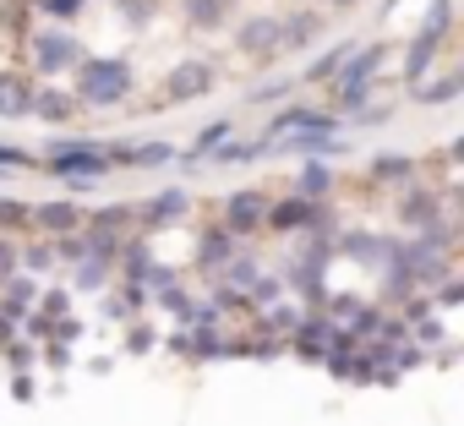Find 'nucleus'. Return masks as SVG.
Here are the masks:
<instances>
[{
    "label": "nucleus",
    "mask_w": 464,
    "mask_h": 426,
    "mask_svg": "<svg viewBox=\"0 0 464 426\" xmlns=\"http://www.w3.org/2000/svg\"><path fill=\"white\" fill-rule=\"evenodd\" d=\"M126 93H131L126 61H77V99L82 104H115Z\"/></svg>",
    "instance_id": "1"
},
{
    "label": "nucleus",
    "mask_w": 464,
    "mask_h": 426,
    "mask_svg": "<svg viewBox=\"0 0 464 426\" xmlns=\"http://www.w3.org/2000/svg\"><path fill=\"white\" fill-rule=\"evenodd\" d=\"M50 169L55 175H82V180H99L104 169H110V148H99V142H55L50 148Z\"/></svg>",
    "instance_id": "2"
},
{
    "label": "nucleus",
    "mask_w": 464,
    "mask_h": 426,
    "mask_svg": "<svg viewBox=\"0 0 464 426\" xmlns=\"http://www.w3.org/2000/svg\"><path fill=\"white\" fill-rule=\"evenodd\" d=\"M77 61H82V50H77L72 34H39V39H34V66H39V72L55 77V72H72Z\"/></svg>",
    "instance_id": "3"
},
{
    "label": "nucleus",
    "mask_w": 464,
    "mask_h": 426,
    "mask_svg": "<svg viewBox=\"0 0 464 426\" xmlns=\"http://www.w3.org/2000/svg\"><path fill=\"white\" fill-rule=\"evenodd\" d=\"M208 88H213V66H202V61H186V66H175V77H169V88H164V104L197 99V93H208Z\"/></svg>",
    "instance_id": "4"
},
{
    "label": "nucleus",
    "mask_w": 464,
    "mask_h": 426,
    "mask_svg": "<svg viewBox=\"0 0 464 426\" xmlns=\"http://www.w3.org/2000/svg\"><path fill=\"white\" fill-rule=\"evenodd\" d=\"M224 213H229V230H252L263 219V197L257 191H236V197L224 202Z\"/></svg>",
    "instance_id": "5"
},
{
    "label": "nucleus",
    "mask_w": 464,
    "mask_h": 426,
    "mask_svg": "<svg viewBox=\"0 0 464 426\" xmlns=\"http://www.w3.org/2000/svg\"><path fill=\"white\" fill-rule=\"evenodd\" d=\"M28 110H34V82L0 77V115H28Z\"/></svg>",
    "instance_id": "6"
},
{
    "label": "nucleus",
    "mask_w": 464,
    "mask_h": 426,
    "mask_svg": "<svg viewBox=\"0 0 464 426\" xmlns=\"http://www.w3.org/2000/svg\"><path fill=\"white\" fill-rule=\"evenodd\" d=\"M279 44V23L274 17H252L246 28H241V50H252V55H268Z\"/></svg>",
    "instance_id": "7"
},
{
    "label": "nucleus",
    "mask_w": 464,
    "mask_h": 426,
    "mask_svg": "<svg viewBox=\"0 0 464 426\" xmlns=\"http://www.w3.org/2000/svg\"><path fill=\"white\" fill-rule=\"evenodd\" d=\"M317 219V208L306 202V197H285V202H274V225L279 230H301V225H312Z\"/></svg>",
    "instance_id": "8"
},
{
    "label": "nucleus",
    "mask_w": 464,
    "mask_h": 426,
    "mask_svg": "<svg viewBox=\"0 0 464 426\" xmlns=\"http://www.w3.org/2000/svg\"><path fill=\"white\" fill-rule=\"evenodd\" d=\"M186 17L191 23H218L224 17V0H186Z\"/></svg>",
    "instance_id": "9"
},
{
    "label": "nucleus",
    "mask_w": 464,
    "mask_h": 426,
    "mask_svg": "<svg viewBox=\"0 0 464 426\" xmlns=\"http://www.w3.org/2000/svg\"><path fill=\"white\" fill-rule=\"evenodd\" d=\"M44 213V225L50 230H66V225H77V208H66V202H55V208H39Z\"/></svg>",
    "instance_id": "10"
},
{
    "label": "nucleus",
    "mask_w": 464,
    "mask_h": 426,
    "mask_svg": "<svg viewBox=\"0 0 464 426\" xmlns=\"http://www.w3.org/2000/svg\"><path fill=\"white\" fill-rule=\"evenodd\" d=\"M175 208H186V197H180V191H169V197H153V202H148L153 219H175Z\"/></svg>",
    "instance_id": "11"
},
{
    "label": "nucleus",
    "mask_w": 464,
    "mask_h": 426,
    "mask_svg": "<svg viewBox=\"0 0 464 426\" xmlns=\"http://www.w3.org/2000/svg\"><path fill=\"white\" fill-rule=\"evenodd\" d=\"M410 169V159H372V175H382V180H399Z\"/></svg>",
    "instance_id": "12"
},
{
    "label": "nucleus",
    "mask_w": 464,
    "mask_h": 426,
    "mask_svg": "<svg viewBox=\"0 0 464 426\" xmlns=\"http://www.w3.org/2000/svg\"><path fill=\"white\" fill-rule=\"evenodd\" d=\"M328 180H334V169H323V164H312V169L301 175V191H328Z\"/></svg>",
    "instance_id": "13"
},
{
    "label": "nucleus",
    "mask_w": 464,
    "mask_h": 426,
    "mask_svg": "<svg viewBox=\"0 0 464 426\" xmlns=\"http://www.w3.org/2000/svg\"><path fill=\"white\" fill-rule=\"evenodd\" d=\"M82 6H88V0H44V12H50V17H77Z\"/></svg>",
    "instance_id": "14"
},
{
    "label": "nucleus",
    "mask_w": 464,
    "mask_h": 426,
    "mask_svg": "<svg viewBox=\"0 0 464 426\" xmlns=\"http://www.w3.org/2000/svg\"><path fill=\"white\" fill-rule=\"evenodd\" d=\"M23 219H28L23 202H0V225H23Z\"/></svg>",
    "instance_id": "15"
},
{
    "label": "nucleus",
    "mask_w": 464,
    "mask_h": 426,
    "mask_svg": "<svg viewBox=\"0 0 464 426\" xmlns=\"http://www.w3.org/2000/svg\"><path fill=\"white\" fill-rule=\"evenodd\" d=\"M0 164H6V169H17V164H34L23 148H6V142H0Z\"/></svg>",
    "instance_id": "16"
},
{
    "label": "nucleus",
    "mask_w": 464,
    "mask_h": 426,
    "mask_svg": "<svg viewBox=\"0 0 464 426\" xmlns=\"http://www.w3.org/2000/svg\"><path fill=\"white\" fill-rule=\"evenodd\" d=\"M0 274H12V247L0 241Z\"/></svg>",
    "instance_id": "17"
},
{
    "label": "nucleus",
    "mask_w": 464,
    "mask_h": 426,
    "mask_svg": "<svg viewBox=\"0 0 464 426\" xmlns=\"http://www.w3.org/2000/svg\"><path fill=\"white\" fill-rule=\"evenodd\" d=\"M339 6H350V0H339Z\"/></svg>",
    "instance_id": "18"
}]
</instances>
